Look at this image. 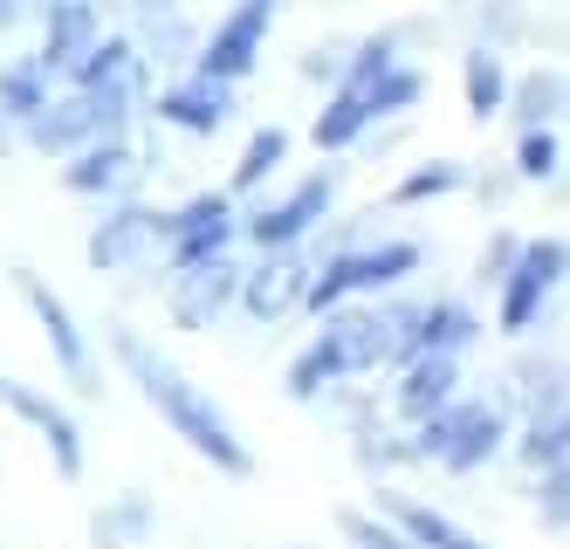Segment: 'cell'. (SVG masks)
I'll use <instances>...</instances> for the list:
<instances>
[{
  "label": "cell",
  "mask_w": 570,
  "mask_h": 549,
  "mask_svg": "<svg viewBox=\"0 0 570 549\" xmlns=\"http://www.w3.org/2000/svg\"><path fill=\"white\" fill-rule=\"evenodd\" d=\"M331 199H337V165H316L289 199H275V206H262V214L240 220V234H248L262 255L268 247H303L323 220H331Z\"/></svg>",
  "instance_id": "obj_7"
},
{
  "label": "cell",
  "mask_w": 570,
  "mask_h": 549,
  "mask_svg": "<svg viewBox=\"0 0 570 549\" xmlns=\"http://www.w3.org/2000/svg\"><path fill=\"white\" fill-rule=\"evenodd\" d=\"M234 110V82H214V76H179L166 97H158V117L173 131H193V138H214Z\"/></svg>",
  "instance_id": "obj_16"
},
{
  "label": "cell",
  "mask_w": 570,
  "mask_h": 549,
  "mask_svg": "<svg viewBox=\"0 0 570 549\" xmlns=\"http://www.w3.org/2000/svg\"><path fill=\"white\" fill-rule=\"evenodd\" d=\"M461 186H468V165H461V158H433V165H420V173H405V179L392 186V206H420V199L461 193Z\"/></svg>",
  "instance_id": "obj_29"
},
{
  "label": "cell",
  "mask_w": 570,
  "mask_h": 549,
  "mask_svg": "<svg viewBox=\"0 0 570 549\" xmlns=\"http://www.w3.org/2000/svg\"><path fill=\"white\" fill-rule=\"evenodd\" d=\"M151 522H158V509H151V494H110V501H97L90 509V522H83V536H90V549H138L145 536H151Z\"/></svg>",
  "instance_id": "obj_20"
},
{
  "label": "cell",
  "mask_w": 570,
  "mask_h": 549,
  "mask_svg": "<svg viewBox=\"0 0 570 549\" xmlns=\"http://www.w3.org/2000/svg\"><path fill=\"white\" fill-rule=\"evenodd\" d=\"M21 21V8H14V0H0V28H14Z\"/></svg>",
  "instance_id": "obj_35"
},
{
  "label": "cell",
  "mask_w": 570,
  "mask_h": 549,
  "mask_svg": "<svg viewBox=\"0 0 570 549\" xmlns=\"http://www.w3.org/2000/svg\"><path fill=\"white\" fill-rule=\"evenodd\" d=\"M537 522H543L550 536L563 529V468H557V474H543V488H537Z\"/></svg>",
  "instance_id": "obj_34"
},
{
  "label": "cell",
  "mask_w": 570,
  "mask_h": 549,
  "mask_svg": "<svg viewBox=\"0 0 570 549\" xmlns=\"http://www.w3.org/2000/svg\"><path fill=\"white\" fill-rule=\"evenodd\" d=\"M303 288H309V262H303V247H268V255L240 275L234 288V303L248 323H282V316H296L303 310Z\"/></svg>",
  "instance_id": "obj_9"
},
{
  "label": "cell",
  "mask_w": 570,
  "mask_h": 549,
  "mask_svg": "<svg viewBox=\"0 0 570 549\" xmlns=\"http://www.w3.org/2000/svg\"><path fill=\"white\" fill-rule=\"evenodd\" d=\"M49 104V69L42 62H8L0 69V117L8 124H35Z\"/></svg>",
  "instance_id": "obj_22"
},
{
  "label": "cell",
  "mask_w": 570,
  "mask_h": 549,
  "mask_svg": "<svg viewBox=\"0 0 570 549\" xmlns=\"http://www.w3.org/2000/svg\"><path fill=\"white\" fill-rule=\"evenodd\" d=\"M379 516L413 542V549H488L474 529H461L454 516H440V509H426V501H413V494H392V488H379Z\"/></svg>",
  "instance_id": "obj_17"
},
{
  "label": "cell",
  "mask_w": 570,
  "mask_h": 549,
  "mask_svg": "<svg viewBox=\"0 0 570 549\" xmlns=\"http://www.w3.org/2000/svg\"><path fill=\"white\" fill-rule=\"evenodd\" d=\"M405 316H413V310H351V303H337L331 316H316L323 330H316V344H309V351L323 357L331 385H351V378L392 364L399 336H405Z\"/></svg>",
  "instance_id": "obj_4"
},
{
  "label": "cell",
  "mask_w": 570,
  "mask_h": 549,
  "mask_svg": "<svg viewBox=\"0 0 570 549\" xmlns=\"http://www.w3.org/2000/svg\"><path fill=\"white\" fill-rule=\"evenodd\" d=\"M420 262H426V255H420V241H372V247H344V255H331L323 268H309L303 310H309V316H331L337 303H351V295L399 288Z\"/></svg>",
  "instance_id": "obj_3"
},
{
  "label": "cell",
  "mask_w": 570,
  "mask_h": 549,
  "mask_svg": "<svg viewBox=\"0 0 570 549\" xmlns=\"http://www.w3.org/2000/svg\"><path fill=\"white\" fill-rule=\"evenodd\" d=\"M557 158H563L557 124H543V131H515V179H557Z\"/></svg>",
  "instance_id": "obj_30"
},
{
  "label": "cell",
  "mask_w": 570,
  "mask_h": 549,
  "mask_svg": "<svg viewBox=\"0 0 570 549\" xmlns=\"http://www.w3.org/2000/svg\"><path fill=\"white\" fill-rule=\"evenodd\" d=\"M268 28H275V0H234V14L207 35V49L193 56V76H214V82H240V76H255Z\"/></svg>",
  "instance_id": "obj_8"
},
{
  "label": "cell",
  "mask_w": 570,
  "mask_h": 549,
  "mask_svg": "<svg viewBox=\"0 0 570 549\" xmlns=\"http://www.w3.org/2000/svg\"><path fill=\"white\" fill-rule=\"evenodd\" d=\"M125 97H49L42 104V117L35 124H21L28 131V145L35 151H49V158H76L83 145H104V138H117V124H125Z\"/></svg>",
  "instance_id": "obj_6"
},
{
  "label": "cell",
  "mask_w": 570,
  "mask_h": 549,
  "mask_svg": "<svg viewBox=\"0 0 570 549\" xmlns=\"http://www.w3.org/2000/svg\"><path fill=\"white\" fill-rule=\"evenodd\" d=\"M151 241H166V214H158V206H117L110 220L90 227L83 262L97 275H125V268H138L151 255Z\"/></svg>",
  "instance_id": "obj_12"
},
{
  "label": "cell",
  "mask_w": 570,
  "mask_h": 549,
  "mask_svg": "<svg viewBox=\"0 0 570 549\" xmlns=\"http://www.w3.org/2000/svg\"><path fill=\"white\" fill-rule=\"evenodd\" d=\"M234 234H240V220H234V193H193V199L179 206V214H166L173 268H199V262H220Z\"/></svg>",
  "instance_id": "obj_11"
},
{
  "label": "cell",
  "mask_w": 570,
  "mask_h": 549,
  "mask_svg": "<svg viewBox=\"0 0 570 549\" xmlns=\"http://www.w3.org/2000/svg\"><path fill=\"white\" fill-rule=\"evenodd\" d=\"M474 330H481L474 310H461V303H426V310L405 316V336H399L392 364H405V357H461L474 344Z\"/></svg>",
  "instance_id": "obj_15"
},
{
  "label": "cell",
  "mask_w": 570,
  "mask_h": 549,
  "mask_svg": "<svg viewBox=\"0 0 570 549\" xmlns=\"http://www.w3.org/2000/svg\"><path fill=\"white\" fill-rule=\"evenodd\" d=\"M461 97H468V117H495L509 104V76H502L495 49H468L461 56Z\"/></svg>",
  "instance_id": "obj_21"
},
{
  "label": "cell",
  "mask_w": 570,
  "mask_h": 549,
  "mask_svg": "<svg viewBox=\"0 0 570 549\" xmlns=\"http://www.w3.org/2000/svg\"><path fill=\"white\" fill-rule=\"evenodd\" d=\"M515 247H522V234H515V227H502L495 241L481 247V288H502V275L515 268Z\"/></svg>",
  "instance_id": "obj_33"
},
{
  "label": "cell",
  "mask_w": 570,
  "mask_h": 549,
  "mask_svg": "<svg viewBox=\"0 0 570 549\" xmlns=\"http://www.w3.org/2000/svg\"><path fill=\"white\" fill-rule=\"evenodd\" d=\"M240 288V268L220 255V262H199V268H173V288H166V310L179 330H214L220 310L234 303Z\"/></svg>",
  "instance_id": "obj_13"
},
{
  "label": "cell",
  "mask_w": 570,
  "mask_h": 549,
  "mask_svg": "<svg viewBox=\"0 0 570 549\" xmlns=\"http://www.w3.org/2000/svg\"><path fill=\"white\" fill-rule=\"evenodd\" d=\"M90 49H97V8L90 0H49V35H42V56L35 62L49 76H69Z\"/></svg>",
  "instance_id": "obj_18"
},
{
  "label": "cell",
  "mask_w": 570,
  "mask_h": 549,
  "mask_svg": "<svg viewBox=\"0 0 570 549\" xmlns=\"http://www.w3.org/2000/svg\"><path fill=\"white\" fill-rule=\"evenodd\" d=\"M364 131H372V117H364L357 90H337L331 104H323V117L309 124V145H316V151H351Z\"/></svg>",
  "instance_id": "obj_23"
},
{
  "label": "cell",
  "mask_w": 570,
  "mask_h": 549,
  "mask_svg": "<svg viewBox=\"0 0 570 549\" xmlns=\"http://www.w3.org/2000/svg\"><path fill=\"white\" fill-rule=\"evenodd\" d=\"M110 357L131 371L138 399L173 427V440H186L220 481H255V453H248V440L234 433V419H227L207 392H199L193 378L151 344V336H138V330H125V323H110Z\"/></svg>",
  "instance_id": "obj_1"
},
{
  "label": "cell",
  "mask_w": 570,
  "mask_h": 549,
  "mask_svg": "<svg viewBox=\"0 0 570 549\" xmlns=\"http://www.w3.org/2000/svg\"><path fill=\"white\" fill-rule=\"evenodd\" d=\"M543 310H550V288L529 282L522 268H509V275H502V316H495V323H502L509 336H529V330L543 323Z\"/></svg>",
  "instance_id": "obj_27"
},
{
  "label": "cell",
  "mask_w": 570,
  "mask_h": 549,
  "mask_svg": "<svg viewBox=\"0 0 570 549\" xmlns=\"http://www.w3.org/2000/svg\"><path fill=\"white\" fill-rule=\"evenodd\" d=\"M8 288L28 303V316L42 323V336H49V351H56V371L69 378L83 399H104V364H97V351H90V336H83V323L69 316V303L42 282V268H28V262H14L8 268Z\"/></svg>",
  "instance_id": "obj_5"
},
{
  "label": "cell",
  "mask_w": 570,
  "mask_h": 549,
  "mask_svg": "<svg viewBox=\"0 0 570 549\" xmlns=\"http://www.w3.org/2000/svg\"><path fill=\"white\" fill-rule=\"evenodd\" d=\"M0 412H14V419H28L35 433H42V447H49V460H56V481H83V433H76V419H69V405H56L49 392H35V385H21V378H0Z\"/></svg>",
  "instance_id": "obj_10"
},
{
  "label": "cell",
  "mask_w": 570,
  "mask_h": 549,
  "mask_svg": "<svg viewBox=\"0 0 570 549\" xmlns=\"http://www.w3.org/2000/svg\"><path fill=\"white\" fill-rule=\"evenodd\" d=\"M509 419L488 399H446L433 419H420V440H405V460H440L446 474H481L502 453Z\"/></svg>",
  "instance_id": "obj_2"
},
{
  "label": "cell",
  "mask_w": 570,
  "mask_h": 549,
  "mask_svg": "<svg viewBox=\"0 0 570 549\" xmlns=\"http://www.w3.org/2000/svg\"><path fill=\"white\" fill-rule=\"evenodd\" d=\"M461 392V357H405L399 364V385H392V419H405V427H420V419H433L446 399Z\"/></svg>",
  "instance_id": "obj_14"
},
{
  "label": "cell",
  "mask_w": 570,
  "mask_h": 549,
  "mask_svg": "<svg viewBox=\"0 0 570 549\" xmlns=\"http://www.w3.org/2000/svg\"><path fill=\"white\" fill-rule=\"evenodd\" d=\"M62 193H83V199H97V193H117V186H131V145L125 138H104V145H83L76 158H62Z\"/></svg>",
  "instance_id": "obj_19"
},
{
  "label": "cell",
  "mask_w": 570,
  "mask_h": 549,
  "mask_svg": "<svg viewBox=\"0 0 570 549\" xmlns=\"http://www.w3.org/2000/svg\"><path fill=\"white\" fill-rule=\"evenodd\" d=\"M282 392H289V399H323V392H331V371H323V357L303 351L289 371H282Z\"/></svg>",
  "instance_id": "obj_32"
},
{
  "label": "cell",
  "mask_w": 570,
  "mask_h": 549,
  "mask_svg": "<svg viewBox=\"0 0 570 549\" xmlns=\"http://www.w3.org/2000/svg\"><path fill=\"white\" fill-rule=\"evenodd\" d=\"M337 529L351 536V549H413V542H405L385 516H364V509H351V501H344V509H337Z\"/></svg>",
  "instance_id": "obj_31"
},
{
  "label": "cell",
  "mask_w": 570,
  "mask_h": 549,
  "mask_svg": "<svg viewBox=\"0 0 570 549\" xmlns=\"http://www.w3.org/2000/svg\"><path fill=\"white\" fill-rule=\"evenodd\" d=\"M420 97H426V76L405 69V62H392L379 82H364V90H357V104H364V117H372V124H379V117H399V110H413Z\"/></svg>",
  "instance_id": "obj_24"
},
{
  "label": "cell",
  "mask_w": 570,
  "mask_h": 549,
  "mask_svg": "<svg viewBox=\"0 0 570 549\" xmlns=\"http://www.w3.org/2000/svg\"><path fill=\"white\" fill-rule=\"evenodd\" d=\"M563 110V69H529L515 82V131H543Z\"/></svg>",
  "instance_id": "obj_26"
},
{
  "label": "cell",
  "mask_w": 570,
  "mask_h": 549,
  "mask_svg": "<svg viewBox=\"0 0 570 549\" xmlns=\"http://www.w3.org/2000/svg\"><path fill=\"white\" fill-rule=\"evenodd\" d=\"M515 460H522V468H537V474H557L563 460H570V440H563V412H537V419H522Z\"/></svg>",
  "instance_id": "obj_25"
},
{
  "label": "cell",
  "mask_w": 570,
  "mask_h": 549,
  "mask_svg": "<svg viewBox=\"0 0 570 549\" xmlns=\"http://www.w3.org/2000/svg\"><path fill=\"white\" fill-rule=\"evenodd\" d=\"M289 158V131L282 124H262V131L248 138V151H240V165H234V179H227V193H248V186H262L275 165Z\"/></svg>",
  "instance_id": "obj_28"
}]
</instances>
